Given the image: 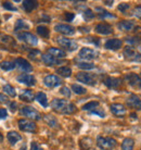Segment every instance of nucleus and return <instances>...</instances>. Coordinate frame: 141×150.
<instances>
[{"label":"nucleus","instance_id":"1","mask_svg":"<svg viewBox=\"0 0 141 150\" xmlns=\"http://www.w3.org/2000/svg\"><path fill=\"white\" fill-rule=\"evenodd\" d=\"M51 108L56 112L62 114H73L76 112L75 105L66 99H53L51 101Z\"/></svg>","mask_w":141,"mask_h":150},{"label":"nucleus","instance_id":"2","mask_svg":"<svg viewBox=\"0 0 141 150\" xmlns=\"http://www.w3.org/2000/svg\"><path fill=\"white\" fill-rule=\"evenodd\" d=\"M97 145L102 150H113L116 147L117 143L114 138L112 137H102L99 136L97 138Z\"/></svg>","mask_w":141,"mask_h":150},{"label":"nucleus","instance_id":"3","mask_svg":"<svg viewBox=\"0 0 141 150\" xmlns=\"http://www.w3.org/2000/svg\"><path fill=\"white\" fill-rule=\"evenodd\" d=\"M76 79L78 82H82V84L93 86L97 84V76L91 73H86V72H79L76 75Z\"/></svg>","mask_w":141,"mask_h":150},{"label":"nucleus","instance_id":"4","mask_svg":"<svg viewBox=\"0 0 141 150\" xmlns=\"http://www.w3.org/2000/svg\"><path fill=\"white\" fill-rule=\"evenodd\" d=\"M124 56L127 60L134 61V62H141V53L137 52L131 46H126L124 48Z\"/></svg>","mask_w":141,"mask_h":150},{"label":"nucleus","instance_id":"5","mask_svg":"<svg viewBox=\"0 0 141 150\" xmlns=\"http://www.w3.org/2000/svg\"><path fill=\"white\" fill-rule=\"evenodd\" d=\"M56 42L59 44L61 47H63L64 49H66L68 51H74L77 49V44L75 42L74 40H72L70 38H65V37H62V36H59V37H56Z\"/></svg>","mask_w":141,"mask_h":150},{"label":"nucleus","instance_id":"6","mask_svg":"<svg viewBox=\"0 0 141 150\" xmlns=\"http://www.w3.org/2000/svg\"><path fill=\"white\" fill-rule=\"evenodd\" d=\"M20 113H21V115H24L26 116V117H30V120H40L41 116H40V113L38 112L36 109H34V108H32V107H23L22 109H21V111H20Z\"/></svg>","mask_w":141,"mask_h":150},{"label":"nucleus","instance_id":"7","mask_svg":"<svg viewBox=\"0 0 141 150\" xmlns=\"http://www.w3.org/2000/svg\"><path fill=\"white\" fill-rule=\"evenodd\" d=\"M18 37H19L20 40L25 41L26 44H28V45L36 46L38 44V38L34 34L28 33V32H22V33H19V34H18Z\"/></svg>","mask_w":141,"mask_h":150},{"label":"nucleus","instance_id":"8","mask_svg":"<svg viewBox=\"0 0 141 150\" xmlns=\"http://www.w3.org/2000/svg\"><path fill=\"white\" fill-rule=\"evenodd\" d=\"M125 79L131 87L141 89V77L136 73H128V74H126L125 75Z\"/></svg>","mask_w":141,"mask_h":150},{"label":"nucleus","instance_id":"9","mask_svg":"<svg viewBox=\"0 0 141 150\" xmlns=\"http://www.w3.org/2000/svg\"><path fill=\"white\" fill-rule=\"evenodd\" d=\"M19 127L21 131L23 132H28V133H34L36 131V124L32 122L30 120H25V119H22V120H19Z\"/></svg>","mask_w":141,"mask_h":150},{"label":"nucleus","instance_id":"10","mask_svg":"<svg viewBox=\"0 0 141 150\" xmlns=\"http://www.w3.org/2000/svg\"><path fill=\"white\" fill-rule=\"evenodd\" d=\"M44 83L49 88H54V87H58L62 84V79L56 75H47L44 79Z\"/></svg>","mask_w":141,"mask_h":150},{"label":"nucleus","instance_id":"11","mask_svg":"<svg viewBox=\"0 0 141 150\" xmlns=\"http://www.w3.org/2000/svg\"><path fill=\"white\" fill-rule=\"evenodd\" d=\"M99 53L97 52L96 50H93V49H90V48H82L79 53H78V57L80 58V59H84V60H93V59H96L97 57H98Z\"/></svg>","mask_w":141,"mask_h":150},{"label":"nucleus","instance_id":"12","mask_svg":"<svg viewBox=\"0 0 141 150\" xmlns=\"http://www.w3.org/2000/svg\"><path fill=\"white\" fill-rule=\"evenodd\" d=\"M126 105L135 110H141V99L137 95L130 94L129 97L126 99Z\"/></svg>","mask_w":141,"mask_h":150},{"label":"nucleus","instance_id":"13","mask_svg":"<svg viewBox=\"0 0 141 150\" xmlns=\"http://www.w3.org/2000/svg\"><path fill=\"white\" fill-rule=\"evenodd\" d=\"M54 30L63 35H68V36L75 34V28L68 24H56L54 26Z\"/></svg>","mask_w":141,"mask_h":150},{"label":"nucleus","instance_id":"14","mask_svg":"<svg viewBox=\"0 0 141 150\" xmlns=\"http://www.w3.org/2000/svg\"><path fill=\"white\" fill-rule=\"evenodd\" d=\"M16 79H18V82L22 83V84L30 87L34 86L36 84V79L32 74H20L16 77Z\"/></svg>","mask_w":141,"mask_h":150},{"label":"nucleus","instance_id":"15","mask_svg":"<svg viewBox=\"0 0 141 150\" xmlns=\"http://www.w3.org/2000/svg\"><path fill=\"white\" fill-rule=\"evenodd\" d=\"M94 30H96L98 34L110 35L113 33V27L109 23H100V24H97L96 25Z\"/></svg>","mask_w":141,"mask_h":150},{"label":"nucleus","instance_id":"16","mask_svg":"<svg viewBox=\"0 0 141 150\" xmlns=\"http://www.w3.org/2000/svg\"><path fill=\"white\" fill-rule=\"evenodd\" d=\"M110 109L114 115L118 116V117H124L126 115V108L121 103H112L110 105Z\"/></svg>","mask_w":141,"mask_h":150},{"label":"nucleus","instance_id":"17","mask_svg":"<svg viewBox=\"0 0 141 150\" xmlns=\"http://www.w3.org/2000/svg\"><path fill=\"white\" fill-rule=\"evenodd\" d=\"M15 67H18L20 70H22L24 72H32L33 71V67L32 64L28 62L27 60H25L24 58H18L15 60Z\"/></svg>","mask_w":141,"mask_h":150},{"label":"nucleus","instance_id":"18","mask_svg":"<svg viewBox=\"0 0 141 150\" xmlns=\"http://www.w3.org/2000/svg\"><path fill=\"white\" fill-rule=\"evenodd\" d=\"M121 79H117V77H112V76H105L103 79V84L109 88H112V89H116L121 86Z\"/></svg>","mask_w":141,"mask_h":150},{"label":"nucleus","instance_id":"19","mask_svg":"<svg viewBox=\"0 0 141 150\" xmlns=\"http://www.w3.org/2000/svg\"><path fill=\"white\" fill-rule=\"evenodd\" d=\"M123 45V41L118 38H112V39H109L106 42H105V45L104 47L106 49H110V50H117L122 47Z\"/></svg>","mask_w":141,"mask_h":150},{"label":"nucleus","instance_id":"20","mask_svg":"<svg viewBox=\"0 0 141 150\" xmlns=\"http://www.w3.org/2000/svg\"><path fill=\"white\" fill-rule=\"evenodd\" d=\"M117 27H118L121 30H125V32H128V30H134L135 22H134V21H129V20L121 21V22L117 24Z\"/></svg>","mask_w":141,"mask_h":150},{"label":"nucleus","instance_id":"21","mask_svg":"<svg viewBox=\"0 0 141 150\" xmlns=\"http://www.w3.org/2000/svg\"><path fill=\"white\" fill-rule=\"evenodd\" d=\"M41 59H42V61H44L47 65H54V64H60L62 62V61H60L59 59H56L54 57L50 56L48 53L42 54V56H41Z\"/></svg>","mask_w":141,"mask_h":150},{"label":"nucleus","instance_id":"22","mask_svg":"<svg viewBox=\"0 0 141 150\" xmlns=\"http://www.w3.org/2000/svg\"><path fill=\"white\" fill-rule=\"evenodd\" d=\"M20 98H21V100H23V101L32 102L34 100L35 96H34V93L30 89H25V90H23L22 93H21V95H20Z\"/></svg>","mask_w":141,"mask_h":150},{"label":"nucleus","instance_id":"23","mask_svg":"<svg viewBox=\"0 0 141 150\" xmlns=\"http://www.w3.org/2000/svg\"><path fill=\"white\" fill-rule=\"evenodd\" d=\"M48 54L54 57V58H56V59L64 58V57L66 56L65 51H63V50H61V49H59V48H53V47L48 49Z\"/></svg>","mask_w":141,"mask_h":150},{"label":"nucleus","instance_id":"24","mask_svg":"<svg viewBox=\"0 0 141 150\" xmlns=\"http://www.w3.org/2000/svg\"><path fill=\"white\" fill-rule=\"evenodd\" d=\"M44 120H45V122L48 124L50 127H52V128L59 127L58 120H56L53 115H51V114H47V115H45V116H44Z\"/></svg>","mask_w":141,"mask_h":150},{"label":"nucleus","instance_id":"25","mask_svg":"<svg viewBox=\"0 0 141 150\" xmlns=\"http://www.w3.org/2000/svg\"><path fill=\"white\" fill-rule=\"evenodd\" d=\"M38 7L37 1H30V0H25L23 1V8L26 12H32L34 9H36Z\"/></svg>","mask_w":141,"mask_h":150},{"label":"nucleus","instance_id":"26","mask_svg":"<svg viewBox=\"0 0 141 150\" xmlns=\"http://www.w3.org/2000/svg\"><path fill=\"white\" fill-rule=\"evenodd\" d=\"M135 147V142L133 138L127 137L123 140L122 143V150H134Z\"/></svg>","mask_w":141,"mask_h":150},{"label":"nucleus","instance_id":"27","mask_svg":"<svg viewBox=\"0 0 141 150\" xmlns=\"http://www.w3.org/2000/svg\"><path fill=\"white\" fill-rule=\"evenodd\" d=\"M7 137H8V140L10 142V144H11V145H14V144H16V142H19V140H21V139H22V137H21V135H20V134H18L16 132H13V131L9 132V133H8V135H7Z\"/></svg>","mask_w":141,"mask_h":150},{"label":"nucleus","instance_id":"28","mask_svg":"<svg viewBox=\"0 0 141 150\" xmlns=\"http://www.w3.org/2000/svg\"><path fill=\"white\" fill-rule=\"evenodd\" d=\"M35 99H36V100H37V101L39 102L42 107H45V108L46 107H48V99H47V96H46L45 93H42V91L37 93Z\"/></svg>","mask_w":141,"mask_h":150},{"label":"nucleus","instance_id":"29","mask_svg":"<svg viewBox=\"0 0 141 150\" xmlns=\"http://www.w3.org/2000/svg\"><path fill=\"white\" fill-rule=\"evenodd\" d=\"M56 73L63 77H70V74H72V70L68 67H61L56 70Z\"/></svg>","mask_w":141,"mask_h":150},{"label":"nucleus","instance_id":"30","mask_svg":"<svg viewBox=\"0 0 141 150\" xmlns=\"http://www.w3.org/2000/svg\"><path fill=\"white\" fill-rule=\"evenodd\" d=\"M36 30H37V34L44 38H48L49 35H50V32H49L48 27L44 26V25H39V26L36 28Z\"/></svg>","mask_w":141,"mask_h":150},{"label":"nucleus","instance_id":"31","mask_svg":"<svg viewBox=\"0 0 141 150\" xmlns=\"http://www.w3.org/2000/svg\"><path fill=\"white\" fill-rule=\"evenodd\" d=\"M0 68L4 71H11L15 68V63L14 62H11V61H2L0 63Z\"/></svg>","mask_w":141,"mask_h":150},{"label":"nucleus","instance_id":"32","mask_svg":"<svg viewBox=\"0 0 141 150\" xmlns=\"http://www.w3.org/2000/svg\"><path fill=\"white\" fill-rule=\"evenodd\" d=\"M76 65L82 70H91L94 68V64L90 62H84V61H76Z\"/></svg>","mask_w":141,"mask_h":150},{"label":"nucleus","instance_id":"33","mask_svg":"<svg viewBox=\"0 0 141 150\" xmlns=\"http://www.w3.org/2000/svg\"><path fill=\"white\" fill-rule=\"evenodd\" d=\"M72 89H73V91H74L75 94L77 95H85L87 93V89H86L85 87L80 86L78 84H73L72 85Z\"/></svg>","mask_w":141,"mask_h":150},{"label":"nucleus","instance_id":"34","mask_svg":"<svg viewBox=\"0 0 141 150\" xmlns=\"http://www.w3.org/2000/svg\"><path fill=\"white\" fill-rule=\"evenodd\" d=\"M99 101H90L88 103L82 105V110H86V111H92L93 109H96L99 107Z\"/></svg>","mask_w":141,"mask_h":150},{"label":"nucleus","instance_id":"35","mask_svg":"<svg viewBox=\"0 0 141 150\" xmlns=\"http://www.w3.org/2000/svg\"><path fill=\"white\" fill-rule=\"evenodd\" d=\"M97 10H98V11H101V12H99V18H100L101 20L106 19V18H111V19H115V18H116L114 14H111V13H109L108 11L102 10L101 8H97Z\"/></svg>","mask_w":141,"mask_h":150},{"label":"nucleus","instance_id":"36","mask_svg":"<svg viewBox=\"0 0 141 150\" xmlns=\"http://www.w3.org/2000/svg\"><path fill=\"white\" fill-rule=\"evenodd\" d=\"M126 41L129 44V46H139L141 45V38L140 37H127Z\"/></svg>","mask_w":141,"mask_h":150},{"label":"nucleus","instance_id":"37","mask_svg":"<svg viewBox=\"0 0 141 150\" xmlns=\"http://www.w3.org/2000/svg\"><path fill=\"white\" fill-rule=\"evenodd\" d=\"M30 25L24 21V20H18L16 21V24H15V30H23V28H28Z\"/></svg>","mask_w":141,"mask_h":150},{"label":"nucleus","instance_id":"38","mask_svg":"<svg viewBox=\"0 0 141 150\" xmlns=\"http://www.w3.org/2000/svg\"><path fill=\"white\" fill-rule=\"evenodd\" d=\"M4 93H7V94L9 95V96H11V97H15V96H16V93H15L14 88H13L11 85H9V84L4 85Z\"/></svg>","mask_w":141,"mask_h":150},{"label":"nucleus","instance_id":"39","mask_svg":"<svg viewBox=\"0 0 141 150\" xmlns=\"http://www.w3.org/2000/svg\"><path fill=\"white\" fill-rule=\"evenodd\" d=\"M94 18V13H93L90 9H86L85 11H84V19L86 21H90V20H92Z\"/></svg>","mask_w":141,"mask_h":150},{"label":"nucleus","instance_id":"40","mask_svg":"<svg viewBox=\"0 0 141 150\" xmlns=\"http://www.w3.org/2000/svg\"><path fill=\"white\" fill-rule=\"evenodd\" d=\"M91 114H97V115H99L100 117H104L105 116V112H104V110L102 108H96V109H93L92 111H90Z\"/></svg>","mask_w":141,"mask_h":150},{"label":"nucleus","instance_id":"41","mask_svg":"<svg viewBox=\"0 0 141 150\" xmlns=\"http://www.w3.org/2000/svg\"><path fill=\"white\" fill-rule=\"evenodd\" d=\"M2 7L6 9V10H10V11H18V9L13 6V4H11V2H8V1H6V2H4V4H2Z\"/></svg>","mask_w":141,"mask_h":150},{"label":"nucleus","instance_id":"42","mask_svg":"<svg viewBox=\"0 0 141 150\" xmlns=\"http://www.w3.org/2000/svg\"><path fill=\"white\" fill-rule=\"evenodd\" d=\"M64 18H65V20H66L67 22H72L75 18V14L72 13V12H65L64 13Z\"/></svg>","mask_w":141,"mask_h":150},{"label":"nucleus","instance_id":"43","mask_svg":"<svg viewBox=\"0 0 141 150\" xmlns=\"http://www.w3.org/2000/svg\"><path fill=\"white\" fill-rule=\"evenodd\" d=\"M60 93L63 95V96H65V97L70 98V89L67 88V87H62L61 89H60Z\"/></svg>","mask_w":141,"mask_h":150},{"label":"nucleus","instance_id":"44","mask_svg":"<svg viewBox=\"0 0 141 150\" xmlns=\"http://www.w3.org/2000/svg\"><path fill=\"white\" fill-rule=\"evenodd\" d=\"M36 56H40V51H38V50H30V59H33V60H37Z\"/></svg>","mask_w":141,"mask_h":150},{"label":"nucleus","instance_id":"45","mask_svg":"<svg viewBox=\"0 0 141 150\" xmlns=\"http://www.w3.org/2000/svg\"><path fill=\"white\" fill-rule=\"evenodd\" d=\"M117 9H118L121 12H126L127 9H129V4H126V2H124V4H121L118 7H117Z\"/></svg>","mask_w":141,"mask_h":150},{"label":"nucleus","instance_id":"46","mask_svg":"<svg viewBox=\"0 0 141 150\" xmlns=\"http://www.w3.org/2000/svg\"><path fill=\"white\" fill-rule=\"evenodd\" d=\"M134 14L136 15V18L141 20V6H137V7L135 8Z\"/></svg>","mask_w":141,"mask_h":150},{"label":"nucleus","instance_id":"47","mask_svg":"<svg viewBox=\"0 0 141 150\" xmlns=\"http://www.w3.org/2000/svg\"><path fill=\"white\" fill-rule=\"evenodd\" d=\"M87 40L89 41V42H92V44H94L96 46H99L100 45V39L97 37H88V39Z\"/></svg>","mask_w":141,"mask_h":150},{"label":"nucleus","instance_id":"48","mask_svg":"<svg viewBox=\"0 0 141 150\" xmlns=\"http://www.w3.org/2000/svg\"><path fill=\"white\" fill-rule=\"evenodd\" d=\"M7 116H8L7 110L4 109V108H0V120H4Z\"/></svg>","mask_w":141,"mask_h":150},{"label":"nucleus","instance_id":"49","mask_svg":"<svg viewBox=\"0 0 141 150\" xmlns=\"http://www.w3.org/2000/svg\"><path fill=\"white\" fill-rule=\"evenodd\" d=\"M30 150H44L39 146V144H37L36 142H33L32 145H30Z\"/></svg>","mask_w":141,"mask_h":150},{"label":"nucleus","instance_id":"50","mask_svg":"<svg viewBox=\"0 0 141 150\" xmlns=\"http://www.w3.org/2000/svg\"><path fill=\"white\" fill-rule=\"evenodd\" d=\"M0 102H8V98L2 94H0Z\"/></svg>","mask_w":141,"mask_h":150},{"label":"nucleus","instance_id":"51","mask_svg":"<svg viewBox=\"0 0 141 150\" xmlns=\"http://www.w3.org/2000/svg\"><path fill=\"white\" fill-rule=\"evenodd\" d=\"M15 107H16V103H15V102L11 103V110H12V112H14L15 110H16V108H15Z\"/></svg>","mask_w":141,"mask_h":150},{"label":"nucleus","instance_id":"52","mask_svg":"<svg viewBox=\"0 0 141 150\" xmlns=\"http://www.w3.org/2000/svg\"><path fill=\"white\" fill-rule=\"evenodd\" d=\"M104 4H106V6H112V4H113V1H104Z\"/></svg>","mask_w":141,"mask_h":150},{"label":"nucleus","instance_id":"53","mask_svg":"<svg viewBox=\"0 0 141 150\" xmlns=\"http://www.w3.org/2000/svg\"><path fill=\"white\" fill-rule=\"evenodd\" d=\"M2 140H4V136H2V134L0 133V143H2Z\"/></svg>","mask_w":141,"mask_h":150},{"label":"nucleus","instance_id":"54","mask_svg":"<svg viewBox=\"0 0 141 150\" xmlns=\"http://www.w3.org/2000/svg\"><path fill=\"white\" fill-rule=\"evenodd\" d=\"M131 116H133V117H135V119L137 117V116H136V114H135V113H133V114H131Z\"/></svg>","mask_w":141,"mask_h":150},{"label":"nucleus","instance_id":"55","mask_svg":"<svg viewBox=\"0 0 141 150\" xmlns=\"http://www.w3.org/2000/svg\"><path fill=\"white\" fill-rule=\"evenodd\" d=\"M139 50H140V51H141V45L139 46Z\"/></svg>","mask_w":141,"mask_h":150},{"label":"nucleus","instance_id":"56","mask_svg":"<svg viewBox=\"0 0 141 150\" xmlns=\"http://www.w3.org/2000/svg\"><path fill=\"white\" fill-rule=\"evenodd\" d=\"M92 150H94V149H92Z\"/></svg>","mask_w":141,"mask_h":150}]
</instances>
